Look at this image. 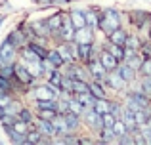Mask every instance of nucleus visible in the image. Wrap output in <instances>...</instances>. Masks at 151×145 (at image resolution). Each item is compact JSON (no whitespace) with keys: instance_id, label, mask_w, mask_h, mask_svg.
Listing matches in <instances>:
<instances>
[{"instance_id":"f257e3e1","label":"nucleus","mask_w":151,"mask_h":145,"mask_svg":"<svg viewBox=\"0 0 151 145\" xmlns=\"http://www.w3.org/2000/svg\"><path fill=\"white\" fill-rule=\"evenodd\" d=\"M122 25V15L115 8H105L100 14V23H98V31H101L105 36H109L117 27Z\"/></svg>"},{"instance_id":"f03ea898","label":"nucleus","mask_w":151,"mask_h":145,"mask_svg":"<svg viewBox=\"0 0 151 145\" xmlns=\"http://www.w3.org/2000/svg\"><path fill=\"white\" fill-rule=\"evenodd\" d=\"M33 96H35V101H38V99H59V97H61V90L55 88V86H52L48 82V84L37 86L35 92H33Z\"/></svg>"},{"instance_id":"7ed1b4c3","label":"nucleus","mask_w":151,"mask_h":145,"mask_svg":"<svg viewBox=\"0 0 151 145\" xmlns=\"http://www.w3.org/2000/svg\"><path fill=\"white\" fill-rule=\"evenodd\" d=\"M15 57H17V48L6 38V40L2 42V46H0V65L15 63Z\"/></svg>"},{"instance_id":"20e7f679","label":"nucleus","mask_w":151,"mask_h":145,"mask_svg":"<svg viewBox=\"0 0 151 145\" xmlns=\"http://www.w3.org/2000/svg\"><path fill=\"white\" fill-rule=\"evenodd\" d=\"M14 78H15V82H19V84H23V86L35 84V80H37L23 63H14Z\"/></svg>"},{"instance_id":"39448f33","label":"nucleus","mask_w":151,"mask_h":145,"mask_svg":"<svg viewBox=\"0 0 151 145\" xmlns=\"http://www.w3.org/2000/svg\"><path fill=\"white\" fill-rule=\"evenodd\" d=\"M103 84L107 86V90H115V92H126V88H128V82L122 80V78L119 76L115 71H109V73H107Z\"/></svg>"},{"instance_id":"423d86ee","label":"nucleus","mask_w":151,"mask_h":145,"mask_svg":"<svg viewBox=\"0 0 151 145\" xmlns=\"http://www.w3.org/2000/svg\"><path fill=\"white\" fill-rule=\"evenodd\" d=\"M82 122H84L88 128H92L94 132H100L101 128H103L101 115H100V113H96L92 107H90V109H86V111H84V115H82Z\"/></svg>"},{"instance_id":"0eeeda50","label":"nucleus","mask_w":151,"mask_h":145,"mask_svg":"<svg viewBox=\"0 0 151 145\" xmlns=\"http://www.w3.org/2000/svg\"><path fill=\"white\" fill-rule=\"evenodd\" d=\"M75 25L71 21L69 14L63 15V23H61V29H59V40L61 42H73L75 40Z\"/></svg>"},{"instance_id":"6e6552de","label":"nucleus","mask_w":151,"mask_h":145,"mask_svg":"<svg viewBox=\"0 0 151 145\" xmlns=\"http://www.w3.org/2000/svg\"><path fill=\"white\" fill-rule=\"evenodd\" d=\"M84 65L88 67V73H90V76H92V80H100V82L105 80V76H107L109 71L100 63V59H90L88 63H84Z\"/></svg>"},{"instance_id":"1a4fd4ad","label":"nucleus","mask_w":151,"mask_h":145,"mask_svg":"<svg viewBox=\"0 0 151 145\" xmlns=\"http://www.w3.org/2000/svg\"><path fill=\"white\" fill-rule=\"evenodd\" d=\"M31 29L35 33V40H44V38H50V27L46 23V19H35L31 21Z\"/></svg>"},{"instance_id":"9d476101","label":"nucleus","mask_w":151,"mask_h":145,"mask_svg":"<svg viewBox=\"0 0 151 145\" xmlns=\"http://www.w3.org/2000/svg\"><path fill=\"white\" fill-rule=\"evenodd\" d=\"M115 73H117L122 80H126L128 84L138 78V71H136V69H132L128 63H126V61H121V63L117 65V69H115Z\"/></svg>"},{"instance_id":"9b49d317","label":"nucleus","mask_w":151,"mask_h":145,"mask_svg":"<svg viewBox=\"0 0 151 145\" xmlns=\"http://www.w3.org/2000/svg\"><path fill=\"white\" fill-rule=\"evenodd\" d=\"M46 23H48V27H50V36L59 38V29H61V23H63V14L61 11L52 14L50 17L46 19Z\"/></svg>"},{"instance_id":"f8f14e48","label":"nucleus","mask_w":151,"mask_h":145,"mask_svg":"<svg viewBox=\"0 0 151 145\" xmlns=\"http://www.w3.org/2000/svg\"><path fill=\"white\" fill-rule=\"evenodd\" d=\"M98 59H100V63L107 69V71H115V69H117V65L121 63V61H119L117 57L113 56V54L107 52L105 48H101V52H100V56H98Z\"/></svg>"},{"instance_id":"ddd939ff","label":"nucleus","mask_w":151,"mask_h":145,"mask_svg":"<svg viewBox=\"0 0 151 145\" xmlns=\"http://www.w3.org/2000/svg\"><path fill=\"white\" fill-rule=\"evenodd\" d=\"M92 48L94 42H77V54L81 63H88L92 59Z\"/></svg>"},{"instance_id":"4468645a","label":"nucleus","mask_w":151,"mask_h":145,"mask_svg":"<svg viewBox=\"0 0 151 145\" xmlns=\"http://www.w3.org/2000/svg\"><path fill=\"white\" fill-rule=\"evenodd\" d=\"M100 14H101V10H98V8H88V10H84L86 27H90L92 31H98V23H100Z\"/></svg>"},{"instance_id":"2eb2a0df","label":"nucleus","mask_w":151,"mask_h":145,"mask_svg":"<svg viewBox=\"0 0 151 145\" xmlns=\"http://www.w3.org/2000/svg\"><path fill=\"white\" fill-rule=\"evenodd\" d=\"M35 128H37L38 132H40L42 136H48V138H54V136H58V132H55L54 124H52V120H46V119H38L37 124H33Z\"/></svg>"},{"instance_id":"dca6fc26","label":"nucleus","mask_w":151,"mask_h":145,"mask_svg":"<svg viewBox=\"0 0 151 145\" xmlns=\"http://www.w3.org/2000/svg\"><path fill=\"white\" fill-rule=\"evenodd\" d=\"M96 40V31L90 27H82V29L75 31V42H94Z\"/></svg>"},{"instance_id":"f3484780","label":"nucleus","mask_w":151,"mask_h":145,"mask_svg":"<svg viewBox=\"0 0 151 145\" xmlns=\"http://www.w3.org/2000/svg\"><path fill=\"white\" fill-rule=\"evenodd\" d=\"M8 40H10V42H12V44H14V46H15L17 50L29 44V40H27L25 33H23L21 29H15V31H12V33L8 34Z\"/></svg>"},{"instance_id":"a211bd4d","label":"nucleus","mask_w":151,"mask_h":145,"mask_svg":"<svg viewBox=\"0 0 151 145\" xmlns=\"http://www.w3.org/2000/svg\"><path fill=\"white\" fill-rule=\"evenodd\" d=\"M98 136H100V138L96 139V143H101V145H107V143H117V136H115L113 128L103 126L101 130L98 132Z\"/></svg>"},{"instance_id":"6ab92c4d","label":"nucleus","mask_w":151,"mask_h":145,"mask_svg":"<svg viewBox=\"0 0 151 145\" xmlns=\"http://www.w3.org/2000/svg\"><path fill=\"white\" fill-rule=\"evenodd\" d=\"M126 36H128V31L124 29V27H117V29L113 31V33L107 36V40L109 42H113V44H121V46H124V42H126Z\"/></svg>"},{"instance_id":"aec40b11","label":"nucleus","mask_w":151,"mask_h":145,"mask_svg":"<svg viewBox=\"0 0 151 145\" xmlns=\"http://www.w3.org/2000/svg\"><path fill=\"white\" fill-rule=\"evenodd\" d=\"M119 119H122V122L128 126V130L130 132H134L138 128V124H136V119H134V111L132 109H128V107H124L122 109V115L119 116Z\"/></svg>"},{"instance_id":"412c9836","label":"nucleus","mask_w":151,"mask_h":145,"mask_svg":"<svg viewBox=\"0 0 151 145\" xmlns=\"http://www.w3.org/2000/svg\"><path fill=\"white\" fill-rule=\"evenodd\" d=\"M52 124H54V128H55V132H58V136L69 134V126H67L65 116H63V115H59V113H58V115L52 119Z\"/></svg>"},{"instance_id":"4be33fe9","label":"nucleus","mask_w":151,"mask_h":145,"mask_svg":"<svg viewBox=\"0 0 151 145\" xmlns=\"http://www.w3.org/2000/svg\"><path fill=\"white\" fill-rule=\"evenodd\" d=\"M65 122H67V126H69V132H77L78 128H81V124H82V116H78V115H75V113H65Z\"/></svg>"},{"instance_id":"5701e85b","label":"nucleus","mask_w":151,"mask_h":145,"mask_svg":"<svg viewBox=\"0 0 151 145\" xmlns=\"http://www.w3.org/2000/svg\"><path fill=\"white\" fill-rule=\"evenodd\" d=\"M92 109H94L96 113H100V115H103V113H109V109H111V99H109V97H96V99H94Z\"/></svg>"},{"instance_id":"b1692460","label":"nucleus","mask_w":151,"mask_h":145,"mask_svg":"<svg viewBox=\"0 0 151 145\" xmlns=\"http://www.w3.org/2000/svg\"><path fill=\"white\" fill-rule=\"evenodd\" d=\"M90 94L94 97H107V86L100 80H90Z\"/></svg>"},{"instance_id":"393cba45","label":"nucleus","mask_w":151,"mask_h":145,"mask_svg":"<svg viewBox=\"0 0 151 145\" xmlns=\"http://www.w3.org/2000/svg\"><path fill=\"white\" fill-rule=\"evenodd\" d=\"M69 17H71V21H73L75 29H82V27H86V19H84V11H82V10H71Z\"/></svg>"},{"instance_id":"a878e982","label":"nucleus","mask_w":151,"mask_h":145,"mask_svg":"<svg viewBox=\"0 0 151 145\" xmlns=\"http://www.w3.org/2000/svg\"><path fill=\"white\" fill-rule=\"evenodd\" d=\"M103 48H105L109 54H113V56L117 57L119 61H122V59H124V46H121V44H113V42H109V40H107Z\"/></svg>"},{"instance_id":"bb28decb","label":"nucleus","mask_w":151,"mask_h":145,"mask_svg":"<svg viewBox=\"0 0 151 145\" xmlns=\"http://www.w3.org/2000/svg\"><path fill=\"white\" fill-rule=\"evenodd\" d=\"M73 96L77 97L78 101H81V105H82L84 109H90V107L94 105V99H96V97H94L90 92H81V94H73Z\"/></svg>"},{"instance_id":"cd10ccee","label":"nucleus","mask_w":151,"mask_h":145,"mask_svg":"<svg viewBox=\"0 0 151 145\" xmlns=\"http://www.w3.org/2000/svg\"><path fill=\"white\" fill-rule=\"evenodd\" d=\"M142 38H140V34L138 33H134V34H130L128 33V36H126V42H124V48H130V50H140V46H142Z\"/></svg>"},{"instance_id":"c85d7f7f","label":"nucleus","mask_w":151,"mask_h":145,"mask_svg":"<svg viewBox=\"0 0 151 145\" xmlns=\"http://www.w3.org/2000/svg\"><path fill=\"white\" fill-rule=\"evenodd\" d=\"M21 109H23V103L21 101H12V103H8L4 109H0L2 113H8V115H12V116H17L19 113H21Z\"/></svg>"},{"instance_id":"c756f323","label":"nucleus","mask_w":151,"mask_h":145,"mask_svg":"<svg viewBox=\"0 0 151 145\" xmlns=\"http://www.w3.org/2000/svg\"><path fill=\"white\" fill-rule=\"evenodd\" d=\"M44 59H48V61H50L52 65H54L55 69H61V65L65 63V61H63V57L59 56V52H58V50H50V52H48V56H46Z\"/></svg>"},{"instance_id":"7c9ffc66","label":"nucleus","mask_w":151,"mask_h":145,"mask_svg":"<svg viewBox=\"0 0 151 145\" xmlns=\"http://www.w3.org/2000/svg\"><path fill=\"white\" fill-rule=\"evenodd\" d=\"M4 132L10 136V141L12 143H27V136L19 134V132L14 130V128H4Z\"/></svg>"},{"instance_id":"2f4dec72","label":"nucleus","mask_w":151,"mask_h":145,"mask_svg":"<svg viewBox=\"0 0 151 145\" xmlns=\"http://www.w3.org/2000/svg\"><path fill=\"white\" fill-rule=\"evenodd\" d=\"M69 111H71V113H75V115H78V116H82L86 109L81 105V101H78L77 97L71 96V97H69Z\"/></svg>"},{"instance_id":"473e14b6","label":"nucleus","mask_w":151,"mask_h":145,"mask_svg":"<svg viewBox=\"0 0 151 145\" xmlns=\"http://www.w3.org/2000/svg\"><path fill=\"white\" fill-rule=\"evenodd\" d=\"M81 92H90V82L81 80V78H73V94H81Z\"/></svg>"},{"instance_id":"72a5a7b5","label":"nucleus","mask_w":151,"mask_h":145,"mask_svg":"<svg viewBox=\"0 0 151 145\" xmlns=\"http://www.w3.org/2000/svg\"><path fill=\"white\" fill-rule=\"evenodd\" d=\"M27 46H29V48L33 50V52L37 54V56L40 57V59H44V57L48 56V50L44 48V44H38L37 40H31V42H29V44H27Z\"/></svg>"},{"instance_id":"f704fd0d","label":"nucleus","mask_w":151,"mask_h":145,"mask_svg":"<svg viewBox=\"0 0 151 145\" xmlns=\"http://www.w3.org/2000/svg\"><path fill=\"white\" fill-rule=\"evenodd\" d=\"M151 109H136L134 111V119H136V124H145L149 120Z\"/></svg>"},{"instance_id":"c9c22d12","label":"nucleus","mask_w":151,"mask_h":145,"mask_svg":"<svg viewBox=\"0 0 151 145\" xmlns=\"http://www.w3.org/2000/svg\"><path fill=\"white\" fill-rule=\"evenodd\" d=\"M46 76H48V82L52 86H55V88H59V84H61V78H63V74L59 69H54V71H50V73H46Z\"/></svg>"},{"instance_id":"e433bc0d","label":"nucleus","mask_w":151,"mask_h":145,"mask_svg":"<svg viewBox=\"0 0 151 145\" xmlns=\"http://www.w3.org/2000/svg\"><path fill=\"white\" fill-rule=\"evenodd\" d=\"M111 128H113V132H115V136H117V138H121V136H124V134H128V132H130L128 126L122 122V119H117Z\"/></svg>"},{"instance_id":"4c0bfd02","label":"nucleus","mask_w":151,"mask_h":145,"mask_svg":"<svg viewBox=\"0 0 151 145\" xmlns=\"http://www.w3.org/2000/svg\"><path fill=\"white\" fill-rule=\"evenodd\" d=\"M40 139H42V134L35 126L27 132V145H37V143H40Z\"/></svg>"},{"instance_id":"58836bf2","label":"nucleus","mask_w":151,"mask_h":145,"mask_svg":"<svg viewBox=\"0 0 151 145\" xmlns=\"http://www.w3.org/2000/svg\"><path fill=\"white\" fill-rule=\"evenodd\" d=\"M15 120H17V116H12L8 113L0 111V124H2V128H12L15 124Z\"/></svg>"},{"instance_id":"ea45409f","label":"nucleus","mask_w":151,"mask_h":145,"mask_svg":"<svg viewBox=\"0 0 151 145\" xmlns=\"http://www.w3.org/2000/svg\"><path fill=\"white\" fill-rule=\"evenodd\" d=\"M59 90L65 94H73V78L67 76V74H63L61 78V84H59Z\"/></svg>"},{"instance_id":"a19ab883","label":"nucleus","mask_w":151,"mask_h":145,"mask_svg":"<svg viewBox=\"0 0 151 145\" xmlns=\"http://www.w3.org/2000/svg\"><path fill=\"white\" fill-rule=\"evenodd\" d=\"M12 128H14V130H17L19 134L27 136V132L33 128V124H29V122H25V120H19V119H17V120H15V124H14Z\"/></svg>"},{"instance_id":"79ce46f5","label":"nucleus","mask_w":151,"mask_h":145,"mask_svg":"<svg viewBox=\"0 0 151 145\" xmlns=\"http://www.w3.org/2000/svg\"><path fill=\"white\" fill-rule=\"evenodd\" d=\"M145 74H151V57H144L140 69H138V76H145Z\"/></svg>"},{"instance_id":"37998d69","label":"nucleus","mask_w":151,"mask_h":145,"mask_svg":"<svg viewBox=\"0 0 151 145\" xmlns=\"http://www.w3.org/2000/svg\"><path fill=\"white\" fill-rule=\"evenodd\" d=\"M140 78V86H142V92H145L151 97V74H145V76H138Z\"/></svg>"},{"instance_id":"c03bdc74","label":"nucleus","mask_w":151,"mask_h":145,"mask_svg":"<svg viewBox=\"0 0 151 145\" xmlns=\"http://www.w3.org/2000/svg\"><path fill=\"white\" fill-rule=\"evenodd\" d=\"M37 115H38V119L52 120L55 115H58V109H37Z\"/></svg>"},{"instance_id":"a18cd8bd","label":"nucleus","mask_w":151,"mask_h":145,"mask_svg":"<svg viewBox=\"0 0 151 145\" xmlns=\"http://www.w3.org/2000/svg\"><path fill=\"white\" fill-rule=\"evenodd\" d=\"M17 119H19V120H25V122H29V124H33L35 115L29 111V109H25V107H23V109H21V113L17 115Z\"/></svg>"},{"instance_id":"49530a36","label":"nucleus","mask_w":151,"mask_h":145,"mask_svg":"<svg viewBox=\"0 0 151 145\" xmlns=\"http://www.w3.org/2000/svg\"><path fill=\"white\" fill-rule=\"evenodd\" d=\"M14 86H15L14 80H10V78H6V76L0 74V88H4L6 92H14Z\"/></svg>"},{"instance_id":"de8ad7c7","label":"nucleus","mask_w":151,"mask_h":145,"mask_svg":"<svg viewBox=\"0 0 151 145\" xmlns=\"http://www.w3.org/2000/svg\"><path fill=\"white\" fill-rule=\"evenodd\" d=\"M101 120H103V126L111 128V126L115 124V120H117V116H115L113 113L109 111V113H103V115H101Z\"/></svg>"},{"instance_id":"09e8293b","label":"nucleus","mask_w":151,"mask_h":145,"mask_svg":"<svg viewBox=\"0 0 151 145\" xmlns=\"http://www.w3.org/2000/svg\"><path fill=\"white\" fill-rule=\"evenodd\" d=\"M122 109H124V105H122L121 101H111V109H109V111L113 113V115L117 116V119L122 115Z\"/></svg>"},{"instance_id":"8fccbe9b","label":"nucleus","mask_w":151,"mask_h":145,"mask_svg":"<svg viewBox=\"0 0 151 145\" xmlns=\"http://www.w3.org/2000/svg\"><path fill=\"white\" fill-rule=\"evenodd\" d=\"M140 54H142L144 57H151V40H149V38L142 42V46H140Z\"/></svg>"},{"instance_id":"3c124183","label":"nucleus","mask_w":151,"mask_h":145,"mask_svg":"<svg viewBox=\"0 0 151 145\" xmlns=\"http://www.w3.org/2000/svg\"><path fill=\"white\" fill-rule=\"evenodd\" d=\"M14 101V97H12V92H4L0 94V109H4L8 103H12Z\"/></svg>"},{"instance_id":"603ef678","label":"nucleus","mask_w":151,"mask_h":145,"mask_svg":"<svg viewBox=\"0 0 151 145\" xmlns=\"http://www.w3.org/2000/svg\"><path fill=\"white\" fill-rule=\"evenodd\" d=\"M37 4H40V6H52V4H55V0H37Z\"/></svg>"},{"instance_id":"864d4df0","label":"nucleus","mask_w":151,"mask_h":145,"mask_svg":"<svg viewBox=\"0 0 151 145\" xmlns=\"http://www.w3.org/2000/svg\"><path fill=\"white\" fill-rule=\"evenodd\" d=\"M4 92H6V90H4V88H0V94H4Z\"/></svg>"},{"instance_id":"5fc2aeb1","label":"nucleus","mask_w":151,"mask_h":145,"mask_svg":"<svg viewBox=\"0 0 151 145\" xmlns=\"http://www.w3.org/2000/svg\"><path fill=\"white\" fill-rule=\"evenodd\" d=\"M55 2H67V0H55Z\"/></svg>"},{"instance_id":"6e6d98bb","label":"nucleus","mask_w":151,"mask_h":145,"mask_svg":"<svg viewBox=\"0 0 151 145\" xmlns=\"http://www.w3.org/2000/svg\"><path fill=\"white\" fill-rule=\"evenodd\" d=\"M67 2H73V0H67Z\"/></svg>"}]
</instances>
